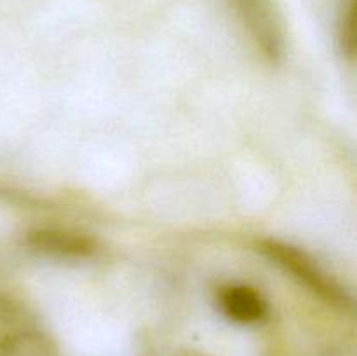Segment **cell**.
Returning a JSON list of instances; mask_svg holds the SVG:
<instances>
[{
  "label": "cell",
  "instance_id": "1",
  "mask_svg": "<svg viewBox=\"0 0 357 356\" xmlns=\"http://www.w3.org/2000/svg\"><path fill=\"white\" fill-rule=\"evenodd\" d=\"M261 251L268 258L278 262L286 271L291 272L295 278H298L312 292H317L324 299L331 300V302H345V293L338 288L337 283L330 276H326L317 267L316 262L307 253L296 250L295 246H289V244L279 243V241L274 239L261 241Z\"/></svg>",
  "mask_w": 357,
  "mask_h": 356
},
{
  "label": "cell",
  "instance_id": "2",
  "mask_svg": "<svg viewBox=\"0 0 357 356\" xmlns=\"http://www.w3.org/2000/svg\"><path fill=\"white\" fill-rule=\"evenodd\" d=\"M222 313L229 320L241 325L258 323L268 313V306L264 297L251 286L232 285L225 286L218 295Z\"/></svg>",
  "mask_w": 357,
  "mask_h": 356
},
{
  "label": "cell",
  "instance_id": "3",
  "mask_svg": "<svg viewBox=\"0 0 357 356\" xmlns=\"http://www.w3.org/2000/svg\"><path fill=\"white\" fill-rule=\"evenodd\" d=\"M26 243L40 253L56 257H89L96 250L94 241L84 234L59 229L31 230L26 236Z\"/></svg>",
  "mask_w": 357,
  "mask_h": 356
},
{
  "label": "cell",
  "instance_id": "4",
  "mask_svg": "<svg viewBox=\"0 0 357 356\" xmlns=\"http://www.w3.org/2000/svg\"><path fill=\"white\" fill-rule=\"evenodd\" d=\"M0 356H61V353L47 334L30 328L0 337Z\"/></svg>",
  "mask_w": 357,
  "mask_h": 356
},
{
  "label": "cell",
  "instance_id": "5",
  "mask_svg": "<svg viewBox=\"0 0 357 356\" xmlns=\"http://www.w3.org/2000/svg\"><path fill=\"white\" fill-rule=\"evenodd\" d=\"M143 356H213L209 353L199 351V349L192 348H174V349H160L157 346H146Z\"/></svg>",
  "mask_w": 357,
  "mask_h": 356
}]
</instances>
